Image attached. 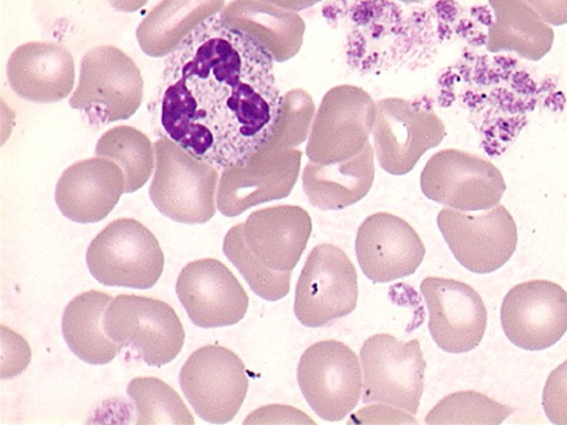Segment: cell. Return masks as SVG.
Masks as SVG:
<instances>
[{
	"label": "cell",
	"instance_id": "1",
	"mask_svg": "<svg viewBox=\"0 0 567 425\" xmlns=\"http://www.w3.org/2000/svg\"><path fill=\"white\" fill-rule=\"evenodd\" d=\"M270 52L213 15L169 53L155 108L159 134L224 170L269 145L282 105Z\"/></svg>",
	"mask_w": 567,
	"mask_h": 425
},
{
	"label": "cell",
	"instance_id": "2",
	"mask_svg": "<svg viewBox=\"0 0 567 425\" xmlns=\"http://www.w3.org/2000/svg\"><path fill=\"white\" fill-rule=\"evenodd\" d=\"M404 6L395 0H331L324 8L327 21L346 29V58L353 71L380 76L433 63L441 42L456 29V11L450 2Z\"/></svg>",
	"mask_w": 567,
	"mask_h": 425
},
{
	"label": "cell",
	"instance_id": "3",
	"mask_svg": "<svg viewBox=\"0 0 567 425\" xmlns=\"http://www.w3.org/2000/svg\"><path fill=\"white\" fill-rule=\"evenodd\" d=\"M155 175L150 188L154 206L166 218L186 225L208 222L216 216L219 173L166 136L154 145Z\"/></svg>",
	"mask_w": 567,
	"mask_h": 425
},
{
	"label": "cell",
	"instance_id": "4",
	"mask_svg": "<svg viewBox=\"0 0 567 425\" xmlns=\"http://www.w3.org/2000/svg\"><path fill=\"white\" fill-rule=\"evenodd\" d=\"M144 87L138 66L126 53L101 45L84 53L79 86L69 104L93 124H111L135 115Z\"/></svg>",
	"mask_w": 567,
	"mask_h": 425
},
{
	"label": "cell",
	"instance_id": "5",
	"mask_svg": "<svg viewBox=\"0 0 567 425\" xmlns=\"http://www.w3.org/2000/svg\"><path fill=\"white\" fill-rule=\"evenodd\" d=\"M446 135L445 123L427 95L411 100L389 97L377 103L372 137L378 162L389 174L411 173L420 158L439 147Z\"/></svg>",
	"mask_w": 567,
	"mask_h": 425
},
{
	"label": "cell",
	"instance_id": "6",
	"mask_svg": "<svg viewBox=\"0 0 567 425\" xmlns=\"http://www.w3.org/2000/svg\"><path fill=\"white\" fill-rule=\"evenodd\" d=\"M86 265L104 287L148 290L164 273L165 256L145 225L117 219L89 245Z\"/></svg>",
	"mask_w": 567,
	"mask_h": 425
},
{
	"label": "cell",
	"instance_id": "7",
	"mask_svg": "<svg viewBox=\"0 0 567 425\" xmlns=\"http://www.w3.org/2000/svg\"><path fill=\"white\" fill-rule=\"evenodd\" d=\"M110 339L132 346L150 366L173 362L185 344V329L174 309L163 300L120 294L104 313Z\"/></svg>",
	"mask_w": 567,
	"mask_h": 425
},
{
	"label": "cell",
	"instance_id": "8",
	"mask_svg": "<svg viewBox=\"0 0 567 425\" xmlns=\"http://www.w3.org/2000/svg\"><path fill=\"white\" fill-rule=\"evenodd\" d=\"M377 120V103L364 89L342 84L324 95L308 138L310 162L331 165L360 154Z\"/></svg>",
	"mask_w": 567,
	"mask_h": 425
},
{
	"label": "cell",
	"instance_id": "9",
	"mask_svg": "<svg viewBox=\"0 0 567 425\" xmlns=\"http://www.w3.org/2000/svg\"><path fill=\"white\" fill-rule=\"evenodd\" d=\"M358 272L340 247L318 245L309 255L296 287L295 314L307 328H322L358 307Z\"/></svg>",
	"mask_w": 567,
	"mask_h": 425
},
{
	"label": "cell",
	"instance_id": "10",
	"mask_svg": "<svg viewBox=\"0 0 567 425\" xmlns=\"http://www.w3.org/2000/svg\"><path fill=\"white\" fill-rule=\"evenodd\" d=\"M437 226L455 259L475 274L498 271L517 250L518 228L503 205L482 212L443 208Z\"/></svg>",
	"mask_w": 567,
	"mask_h": 425
},
{
	"label": "cell",
	"instance_id": "11",
	"mask_svg": "<svg viewBox=\"0 0 567 425\" xmlns=\"http://www.w3.org/2000/svg\"><path fill=\"white\" fill-rule=\"evenodd\" d=\"M298 384L313 413L324 421L344 419L362 396L360 361L339 341L318 342L301 354Z\"/></svg>",
	"mask_w": 567,
	"mask_h": 425
},
{
	"label": "cell",
	"instance_id": "12",
	"mask_svg": "<svg viewBox=\"0 0 567 425\" xmlns=\"http://www.w3.org/2000/svg\"><path fill=\"white\" fill-rule=\"evenodd\" d=\"M363 404L382 403L415 416L424 387L425 361L417 340L371 335L361 349Z\"/></svg>",
	"mask_w": 567,
	"mask_h": 425
},
{
	"label": "cell",
	"instance_id": "13",
	"mask_svg": "<svg viewBox=\"0 0 567 425\" xmlns=\"http://www.w3.org/2000/svg\"><path fill=\"white\" fill-rule=\"evenodd\" d=\"M425 198L463 211L499 205L506 191L502 172L487 159L457 149L434 154L420 179Z\"/></svg>",
	"mask_w": 567,
	"mask_h": 425
},
{
	"label": "cell",
	"instance_id": "14",
	"mask_svg": "<svg viewBox=\"0 0 567 425\" xmlns=\"http://www.w3.org/2000/svg\"><path fill=\"white\" fill-rule=\"evenodd\" d=\"M179 381L195 414L213 424L233 421L248 392L245 364L234 351L219 345L194 351Z\"/></svg>",
	"mask_w": 567,
	"mask_h": 425
},
{
	"label": "cell",
	"instance_id": "15",
	"mask_svg": "<svg viewBox=\"0 0 567 425\" xmlns=\"http://www.w3.org/2000/svg\"><path fill=\"white\" fill-rule=\"evenodd\" d=\"M501 318L512 344L526 351L546 350L567 331V292L548 280L519 283L504 298Z\"/></svg>",
	"mask_w": 567,
	"mask_h": 425
},
{
	"label": "cell",
	"instance_id": "16",
	"mask_svg": "<svg viewBox=\"0 0 567 425\" xmlns=\"http://www.w3.org/2000/svg\"><path fill=\"white\" fill-rule=\"evenodd\" d=\"M299 149L261 151L240 166L223 170L218 209L227 218L265 203L286 199L293 190L301 166Z\"/></svg>",
	"mask_w": 567,
	"mask_h": 425
},
{
	"label": "cell",
	"instance_id": "17",
	"mask_svg": "<svg viewBox=\"0 0 567 425\" xmlns=\"http://www.w3.org/2000/svg\"><path fill=\"white\" fill-rule=\"evenodd\" d=\"M176 294L192 323L203 329L236 325L250 305L237 277L217 259L187 263L177 277Z\"/></svg>",
	"mask_w": 567,
	"mask_h": 425
},
{
	"label": "cell",
	"instance_id": "18",
	"mask_svg": "<svg viewBox=\"0 0 567 425\" xmlns=\"http://www.w3.org/2000/svg\"><path fill=\"white\" fill-rule=\"evenodd\" d=\"M430 312V332L436 345L449 353H466L484 340L487 309L481 294L467 283L430 277L421 283Z\"/></svg>",
	"mask_w": 567,
	"mask_h": 425
},
{
	"label": "cell",
	"instance_id": "19",
	"mask_svg": "<svg viewBox=\"0 0 567 425\" xmlns=\"http://www.w3.org/2000/svg\"><path fill=\"white\" fill-rule=\"evenodd\" d=\"M357 256L369 280L385 283L414 274L424 259L425 247L405 220L375 212L359 228Z\"/></svg>",
	"mask_w": 567,
	"mask_h": 425
},
{
	"label": "cell",
	"instance_id": "20",
	"mask_svg": "<svg viewBox=\"0 0 567 425\" xmlns=\"http://www.w3.org/2000/svg\"><path fill=\"white\" fill-rule=\"evenodd\" d=\"M248 250L264 268L289 273L303 256L312 234L309 212L291 205L259 209L243 224Z\"/></svg>",
	"mask_w": 567,
	"mask_h": 425
},
{
	"label": "cell",
	"instance_id": "21",
	"mask_svg": "<svg viewBox=\"0 0 567 425\" xmlns=\"http://www.w3.org/2000/svg\"><path fill=\"white\" fill-rule=\"evenodd\" d=\"M124 193V175L111 159H83L66 168L56 186L62 215L78 224L100 222L111 215Z\"/></svg>",
	"mask_w": 567,
	"mask_h": 425
},
{
	"label": "cell",
	"instance_id": "22",
	"mask_svg": "<svg viewBox=\"0 0 567 425\" xmlns=\"http://www.w3.org/2000/svg\"><path fill=\"white\" fill-rule=\"evenodd\" d=\"M7 74L18 96L33 103H56L73 92L75 62L60 44L30 42L12 52Z\"/></svg>",
	"mask_w": 567,
	"mask_h": 425
},
{
	"label": "cell",
	"instance_id": "23",
	"mask_svg": "<svg viewBox=\"0 0 567 425\" xmlns=\"http://www.w3.org/2000/svg\"><path fill=\"white\" fill-rule=\"evenodd\" d=\"M219 17L268 50L275 62L292 60L303 46L307 25L296 11L261 0H234Z\"/></svg>",
	"mask_w": 567,
	"mask_h": 425
},
{
	"label": "cell",
	"instance_id": "24",
	"mask_svg": "<svg viewBox=\"0 0 567 425\" xmlns=\"http://www.w3.org/2000/svg\"><path fill=\"white\" fill-rule=\"evenodd\" d=\"M375 180V153L370 142L347 162H310L301 183L310 204L321 210H342L364 199Z\"/></svg>",
	"mask_w": 567,
	"mask_h": 425
},
{
	"label": "cell",
	"instance_id": "25",
	"mask_svg": "<svg viewBox=\"0 0 567 425\" xmlns=\"http://www.w3.org/2000/svg\"><path fill=\"white\" fill-rule=\"evenodd\" d=\"M494 21L488 27V52H516L522 59L539 62L555 42V31L522 0H488Z\"/></svg>",
	"mask_w": 567,
	"mask_h": 425
},
{
	"label": "cell",
	"instance_id": "26",
	"mask_svg": "<svg viewBox=\"0 0 567 425\" xmlns=\"http://www.w3.org/2000/svg\"><path fill=\"white\" fill-rule=\"evenodd\" d=\"M225 0H163L142 21L136 39L150 58L168 56L208 18L221 12Z\"/></svg>",
	"mask_w": 567,
	"mask_h": 425
},
{
	"label": "cell",
	"instance_id": "27",
	"mask_svg": "<svg viewBox=\"0 0 567 425\" xmlns=\"http://www.w3.org/2000/svg\"><path fill=\"white\" fill-rule=\"evenodd\" d=\"M113 297L101 291H87L70 301L62 318L64 340L81 361L92 365L111 363L123 345L106 335L104 313Z\"/></svg>",
	"mask_w": 567,
	"mask_h": 425
},
{
	"label": "cell",
	"instance_id": "28",
	"mask_svg": "<svg viewBox=\"0 0 567 425\" xmlns=\"http://www.w3.org/2000/svg\"><path fill=\"white\" fill-rule=\"evenodd\" d=\"M150 137L128 126L105 132L97 142L96 155L111 159L124 175V193L144 187L153 173L155 158Z\"/></svg>",
	"mask_w": 567,
	"mask_h": 425
},
{
	"label": "cell",
	"instance_id": "29",
	"mask_svg": "<svg viewBox=\"0 0 567 425\" xmlns=\"http://www.w3.org/2000/svg\"><path fill=\"white\" fill-rule=\"evenodd\" d=\"M127 394L136 407L137 425L195 423L179 394L162 380L134 379L128 384Z\"/></svg>",
	"mask_w": 567,
	"mask_h": 425
},
{
	"label": "cell",
	"instance_id": "30",
	"mask_svg": "<svg viewBox=\"0 0 567 425\" xmlns=\"http://www.w3.org/2000/svg\"><path fill=\"white\" fill-rule=\"evenodd\" d=\"M223 250L226 258L236 266L247 281L248 287L260 298L278 301L290 292L291 272L280 273L264 268L248 250L244 239L243 224L228 230Z\"/></svg>",
	"mask_w": 567,
	"mask_h": 425
},
{
	"label": "cell",
	"instance_id": "31",
	"mask_svg": "<svg viewBox=\"0 0 567 425\" xmlns=\"http://www.w3.org/2000/svg\"><path fill=\"white\" fill-rule=\"evenodd\" d=\"M513 411L476 392H458L441 400L425 417L427 424H502Z\"/></svg>",
	"mask_w": 567,
	"mask_h": 425
},
{
	"label": "cell",
	"instance_id": "32",
	"mask_svg": "<svg viewBox=\"0 0 567 425\" xmlns=\"http://www.w3.org/2000/svg\"><path fill=\"white\" fill-rule=\"evenodd\" d=\"M315 115V102L303 89H293L282 95L277 132L262 151H289L303 145L309 138Z\"/></svg>",
	"mask_w": 567,
	"mask_h": 425
},
{
	"label": "cell",
	"instance_id": "33",
	"mask_svg": "<svg viewBox=\"0 0 567 425\" xmlns=\"http://www.w3.org/2000/svg\"><path fill=\"white\" fill-rule=\"evenodd\" d=\"M543 407L554 424L567 425V361L549 374L544 387Z\"/></svg>",
	"mask_w": 567,
	"mask_h": 425
},
{
	"label": "cell",
	"instance_id": "34",
	"mask_svg": "<svg viewBox=\"0 0 567 425\" xmlns=\"http://www.w3.org/2000/svg\"><path fill=\"white\" fill-rule=\"evenodd\" d=\"M359 423V424H372V423H393V424H417L416 419H414L411 414H404L403 411L399 410V407L390 406V405H372L365 407V410L360 411L357 415H352L351 421L349 423Z\"/></svg>",
	"mask_w": 567,
	"mask_h": 425
},
{
	"label": "cell",
	"instance_id": "35",
	"mask_svg": "<svg viewBox=\"0 0 567 425\" xmlns=\"http://www.w3.org/2000/svg\"><path fill=\"white\" fill-rule=\"evenodd\" d=\"M522 2L534 9L549 25L567 24V0H522Z\"/></svg>",
	"mask_w": 567,
	"mask_h": 425
},
{
	"label": "cell",
	"instance_id": "36",
	"mask_svg": "<svg viewBox=\"0 0 567 425\" xmlns=\"http://www.w3.org/2000/svg\"><path fill=\"white\" fill-rule=\"evenodd\" d=\"M287 417L291 423H311L315 424L312 419H310L305 413L293 410L291 406L287 405H269L262 407L250 415L248 418L254 417Z\"/></svg>",
	"mask_w": 567,
	"mask_h": 425
},
{
	"label": "cell",
	"instance_id": "37",
	"mask_svg": "<svg viewBox=\"0 0 567 425\" xmlns=\"http://www.w3.org/2000/svg\"><path fill=\"white\" fill-rule=\"evenodd\" d=\"M261 2L298 12L322 3L323 0H261Z\"/></svg>",
	"mask_w": 567,
	"mask_h": 425
},
{
	"label": "cell",
	"instance_id": "38",
	"mask_svg": "<svg viewBox=\"0 0 567 425\" xmlns=\"http://www.w3.org/2000/svg\"><path fill=\"white\" fill-rule=\"evenodd\" d=\"M106 2L116 11L132 13L144 8L148 0H106Z\"/></svg>",
	"mask_w": 567,
	"mask_h": 425
},
{
	"label": "cell",
	"instance_id": "39",
	"mask_svg": "<svg viewBox=\"0 0 567 425\" xmlns=\"http://www.w3.org/2000/svg\"><path fill=\"white\" fill-rule=\"evenodd\" d=\"M395 2H399L402 4L415 6V4L425 3V2H427V0H395Z\"/></svg>",
	"mask_w": 567,
	"mask_h": 425
}]
</instances>
